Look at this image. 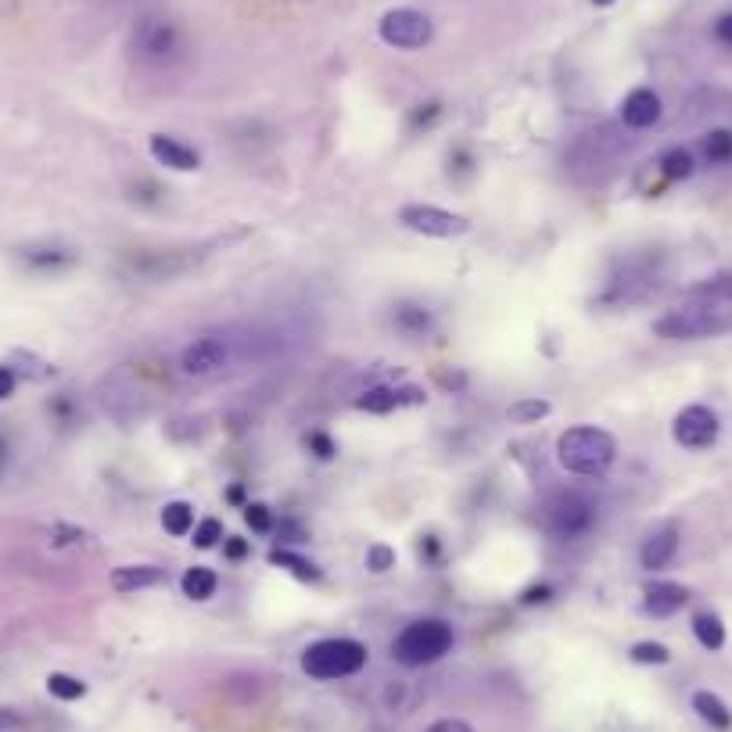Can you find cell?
<instances>
[{
  "label": "cell",
  "instance_id": "obj_1",
  "mask_svg": "<svg viewBox=\"0 0 732 732\" xmlns=\"http://www.w3.org/2000/svg\"><path fill=\"white\" fill-rule=\"evenodd\" d=\"M729 327H732V273H722V277L693 287V291L682 295V301H675L654 323L657 335L671 341L714 338Z\"/></svg>",
  "mask_w": 732,
  "mask_h": 732
},
{
  "label": "cell",
  "instance_id": "obj_2",
  "mask_svg": "<svg viewBox=\"0 0 732 732\" xmlns=\"http://www.w3.org/2000/svg\"><path fill=\"white\" fill-rule=\"evenodd\" d=\"M556 459L560 467L571 474H582V478H596V474L607 470L617 459V442L611 431L603 427H567L564 435L556 438Z\"/></svg>",
  "mask_w": 732,
  "mask_h": 732
},
{
  "label": "cell",
  "instance_id": "obj_3",
  "mask_svg": "<svg viewBox=\"0 0 732 732\" xmlns=\"http://www.w3.org/2000/svg\"><path fill=\"white\" fill-rule=\"evenodd\" d=\"M129 54L137 57L140 65L162 68L172 65L183 54V33L180 25L162 11H148L140 14L137 25L129 29Z\"/></svg>",
  "mask_w": 732,
  "mask_h": 732
},
{
  "label": "cell",
  "instance_id": "obj_4",
  "mask_svg": "<svg viewBox=\"0 0 732 732\" xmlns=\"http://www.w3.org/2000/svg\"><path fill=\"white\" fill-rule=\"evenodd\" d=\"M596 521H600V510L593 496L579 492V488L553 492L542 507V528L550 531L553 539H564V542L585 539L588 531L596 528Z\"/></svg>",
  "mask_w": 732,
  "mask_h": 732
},
{
  "label": "cell",
  "instance_id": "obj_5",
  "mask_svg": "<svg viewBox=\"0 0 732 732\" xmlns=\"http://www.w3.org/2000/svg\"><path fill=\"white\" fill-rule=\"evenodd\" d=\"M453 650V628L438 622V617H424V622L406 625L392 643V657L406 668L435 665Z\"/></svg>",
  "mask_w": 732,
  "mask_h": 732
},
{
  "label": "cell",
  "instance_id": "obj_6",
  "mask_svg": "<svg viewBox=\"0 0 732 732\" xmlns=\"http://www.w3.org/2000/svg\"><path fill=\"white\" fill-rule=\"evenodd\" d=\"M241 356H244V344L237 338L205 335L180 352V370L194 381H212V378H223L226 370H234L241 363Z\"/></svg>",
  "mask_w": 732,
  "mask_h": 732
},
{
  "label": "cell",
  "instance_id": "obj_7",
  "mask_svg": "<svg viewBox=\"0 0 732 732\" xmlns=\"http://www.w3.org/2000/svg\"><path fill=\"white\" fill-rule=\"evenodd\" d=\"M367 665V646L356 639H320L301 654V671L312 679H349Z\"/></svg>",
  "mask_w": 732,
  "mask_h": 732
},
{
  "label": "cell",
  "instance_id": "obj_8",
  "mask_svg": "<svg viewBox=\"0 0 732 732\" xmlns=\"http://www.w3.org/2000/svg\"><path fill=\"white\" fill-rule=\"evenodd\" d=\"M378 33H381V40L388 43V47H395V51H421L431 43V36H435V25H431V19L424 11L395 8V11L381 14Z\"/></svg>",
  "mask_w": 732,
  "mask_h": 732
},
{
  "label": "cell",
  "instance_id": "obj_9",
  "mask_svg": "<svg viewBox=\"0 0 732 732\" xmlns=\"http://www.w3.org/2000/svg\"><path fill=\"white\" fill-rule=\"evenodd\" d=\"M399 223L413 230V234H424V237H459L467 234L470 223L467 215H456V212H445L438 205H406L399 212Z\"/></svg>",
  "mask_w": 732,
  "mask_h": 732
},
{
  "label": "cell",
  "instance_id": "obj_10",
  "mask_svg": "<svg viewBox=\"0 0 732 732\" xmlns=\"http://www.w3.org/2000/svg\"><path fill=\"white\" fill-rule=\"evenodd\" d=\"M671 438L682 449H711L718 438V416L708 406H686L671 424Z\"/></svg>",
  "mask_w": 732,
  "mask_h": 732
},
{
  "label": "cell",
  "instance_id": "obj_11",
  "mask_svg": "<svg viewBox=\"0 0 732 732\" xmlns=\"http://www.w3.org/2000/svg\"><path fill=\"white\" fill-rule=\"evenodd\" d=\"M689 603V588L679 582H650L643 588V611L650 617H671Z\"/></svg>",
  "mask_w": 732,
  "mask_h": 732
},
{
  "label": "cell",
  "instance_id": "obj_12",
  "mask_svg": "<svg viewBox=\"0 0 732 732\" xmlns=\"http://www.w3.org/2000/svg\"><path fill=\"white\" fill-rule=\"evenodd\" d=\"M660 119V97L650 86H636L625 100H622V123L632 129H650Z\"/></svg>",
  "mask_w": 732,
  "mask_h": 732
},
{
  "label": "cell",
  "instance_id": "obj_13",
  "mask_svg": "<svg viewBox=\"0 0 732 732\" xmlns=\"http://www.w3.org/2000/svg\"><path fill=\"white\" fill-rule=\"evenodd\" d=\"M151 158H155L158 166L177 169V172H191V169L201 166V158H198L194 148H187V144L172 140V137H166V134H155V137H151Z\"/></svg>",
  "mask_w": 732,
  "mask_h": 732
},
{
  "label": "cell",
  "instance_id": "obj_14",
  "mask_svg": "<svg viewBox=\"0 0 732 732\" xmlns=\"http://www.w3.org/2000/svg\"><path fill=\"white\" fill-rule=\"evenodd\" d=\"M675 553H679V531H675V528H660V531H654V535L643 542L639 564H643L646 571H660V567L671 564Z\"/></svg>",
  "mask_w": 732,
  "mask_h": 732
},
{
  "label": "cell",
  "instance_id": "obj_15",
  "mask_svg": "<svg viewBox=\"0 0 732 732\" xmlns=\"http://www.w3.org/2000/svg\"><path fill=\"white\" fill-rule=\"evenodd\" d=\"M22 258L29 269L54 273V269H68L79 255L65 248V244H33V248H22Z\"/></svg>",
  "mask_w": 732,
  "mask_h": 732
},
{
  "label": "cell",
  "instance_id": "obj_16",
  "mask_svg": "<svg viewBox=\"0 0 732 732\" xmlns=\"http://www.w3.org/2000/svg\"><path fill=\"white\" fill-rule=\"evenodd\" d=\"M162 582H166V571L155 564H129V567L112 571V585L119 588V593H137V588H151Z\"/></svg>",
  "mask_w": 732,
  "mask_h": 732
},
{
  "label": "cell",
  "instance_id": "obj_17",
  "mask_svg": "<svg viewBox=\"0 0 732 732\" xmlns=\"http://www.w3.org/2000/svg\"><path fill=\"white\" fill-rule=\"evenodd\" d=\"M693 711H697L711 729H718V732L732 729V711L725 708L722 697L711 693V689H700V693H693Z\"/></svg>",
  "mask_w": 732,
  "mask_h": 732
},
{
  "label": "cell",
  "instance_id": "obj_18",
  "mask_svg": "<svg viewBox=\"0 0 732 732\" xmlns=\"http://www.w3.org/2000/svg\"><path fill=\"white\" fill-rule=\"evenodd\" d=\"M693 636H697V643L703 646V650H722L725 646V625H722V617L718 614H697L693 617Z\"/></svg>",
  "mask_w": 732,
  "mask_h": 732
},
{
  "label": "cell",
  "instance_id": "obj_19",
  "mask_svg": "<svg viewBox=\"0 0 732 732\" xmlns=\"http://www.w3.org/2000/svg\"><path fill=\"white\" fill-rule=\"evenodd\" d=\"M215 574L209 571V567H191V571H183V579H180V588H183V596L187 600H209V596H215Z\"/></svg>",
  "mask_w": 732,
  "mask_h": 732
},
{
  "label": "cell",
  "instance_id": "obj_20",
  "mask_svg": "<svg viewBox=\"0 0 732 732\" xmlns=\"http://www.w3.org/2000/svg\"><path fill=\"white\" fill-rule=\"evenodd\" d=\"M700 155L708 158L711 166L732 162V129H711V134L700 140Z\"/></svg>",
  "mask_w": 732,
  "mask_h": 732
},
{
  "label": "cell",
  "instance_id": "obj_21",
  "mask_svg": "<svg viewBox=\"0 0 732 732\" xmlns=\"http://www.w3.org/2000/svg\"><path fill=\"white\" fill-rule=\"evenodd\" d=\"M162 528L169 531V535H177V539H183L187 531H194V507H191V502H166Z\"/></svg>",
  "mask_w": 732,
  "mask_h": 732
},
{
  "label": "cell",
  "instance_id": "obj_22",
  "mask_svg": "<svg viewBox=\"0 0 732 732\" xmlns=\"http://www.w3.org/2000/svg\"><path fill=\"white\" fill-rule=\"evenodd\" d=\"M542 416H550V402H545V399H517L513 406L507 410V421L521 424V427L539 424Z\"/></svg>",
  "mask_w": 732,
  "mask_h": 732
},
{
  "label": "cell",
  "instance_id": "obj_23",
  "mask_svg": "<svg viewBox=\"0 0 732 732\" xmlns=\"http://www.w3.org/2000/svg\"><path fill=\"white\" fill-rule=\"evenodd\" d=\"M269 564L287 567L291 574H298L301 582H316V579H320V567L309 564L306 556H298V553H291V550H273V553H269Z\"/></svg>",
  "mask_w": 732,
  "mask_h": 732
},
{
  "label": "cell",
  "instance_id": "obj_24",
  "mask_svg": "<svg viewBox=\"0 0 732 732\" xmlns=\"http://www.w3.org/2000/svg\"><path fill=\"white\" fill-rule=\"evenodd\" d=\"M693 155H689L686 148H671V151H665L660 155V172H665L668 180H686V177H693Z\"/></svg>",
  "mask_w": 732,
  "mask_h": 732
},
{
  "label": "cell",
  "instance_id": "obj_25",
  "mask_svg": "<svg viewBox=\"0 0 732 732\" xmlns=\"http://www.w3.org/2000/svg\"><path fill=\"white\" fill-rule=\"evenodd\" d=\"M356 406L367 413H392L399 410V395H395V388H370L363 399H356Z\"/></svg>",
  "mask_w": 732,
  "mask_h": 732
},
{
  "label": "cell",
  "instance_id": "obj_26",
  "mask_svg": "<svg viewBox=\"0 0 732 732\" xmlns=\"http://www.w3.org/2000/svg\"><path fill=\"white\" fill-rule=\"evenodd\" d=\"M395 323L406 330V335H424V330L431 327V312L424 306H399Z\"/></svg>",
  "mask_w": 732,
  "mask_h": 732
},
{
  "label": "cell",
  "instance_id": "obj_27",
  "mask_svg": "<svg viewBox=\"0 0 732 732\" xmlns=\"http://www.w3.org/2000/svg\"><path fill=\"white\" fill-rule=\"evenodd\" d=\"M47 689H51V697H57V700H79L86 693V686L79 679H72V675H62V671L51 675Z\"/></svg>",
  "mask_w": 732,
  "mask_h": 732
},
{
  "label": "cell",
  "instance_id": "obj_28",
  "mask_svg": "<svg viewBox=\"0 0 732 732\" xmlns=\"http://www.w3.org/2000/svg\"><path fill=\"white\" fill-rule=\"evenodd\" d=\"M628 657L636 660V665H668L671 660L668 646H660V643H636Z\"/></svg>",
  "mask_w": 732,
  "mask_h": 732
},
{
  "label": "cell",
  "instance_id": "obj_29",
  "mask_svg": "<svg viewBox=\"0 0 732 732\" xmlns=\"http://www.w3.org/2000/svg\"><path fill=\"white\" fill-rule=\"evenodd\" d=\"M220 539H223V524L215 521V517L198 521V528H194V545H198V550H212V545H220Z\"/></svg>",
  "mask_w": 732,
  "mask_h": 732
},
{
  "label": "cell",
  "instance_id": "obj_30",
  "mask_svg": "<svg viewBox=\"0 0 732 732\" xmlns=\"http://www.w3.org/2000/svg\"><path fill=\"white\" fill-rule=\"evenodd\" d=\"M367 567L373 574H384L388 567H395V550H392V545H370V550H367Z\"/></svg>",
  "mask_w": 732,
  "mask_h": 732
},
{
  "label": "cell",
  "instance_id": "obj_31",
  "mask_svg": "<svg viewBox=\"0 0 732 732\" xmlns=\"http://www.w3.org/2000/svg\"><path fill=\"white\" fill-rule=\"evenodd\" d=\"M244 521H248L252 531H269L273 513H269V507H263V502H248V507H244Z\"/></svg>",
  "mask_w": 732,
  "mask_h": 732
},
{
  "label": "cell",
  "instance_id": "obj_32",
  "mask_svg": "<svg viewBox=\"0 0 732 732\" xmlns=\"http://www.w3.org/2000/svg\"><path fill=\"white\" fill-rule=\"evenodd\" d=\"M306 445H309V449H312L316 456H320V459H330V456L338 453V449H335V442H330V438L323 435V431H312V435L306 438Z\"/></svg>",
  "mask_w": 732,
  "mask_h": 732
},
{
  "label": "cell",
  "instance_id": "obj_33",
  "mask_svg": "<svg viewBox=\"0 0 732 732\" xmlns=\"http://www.w3.org/2000/svg\"><path fill=\"white\" fill-rule=\"evenodd\" d=\"M424 732H474L464 718H442V722H435V725H427Z\"/></svg>",
  "mask_w": 732,
  "mask_h": 732
},
{
  "label": "cell",
  "instance_id": "obj_34",
  "mask_svg": "<svg viewBox=\"0 0 732 732\" xmlns=\"http://www.w3.org/2000/svg\"><path fill=\"white\" fill-rule=\"evenodd\" d=\"M714 36L722 40V43H729V47H732V11H725L722 19L714 22Z\"/></svg>",
  "mask_w": 732,
  "mask_h": 732
},
{
  "label": "cell",
  "instance_id": "obj_35",
  "mask_svg": "<svg viewBox=\"0 0 732 732\" xmlns=\"http://www.w3.org/2000/svg\"><path fill=\"white\" fill-rule=\"evenodd\" d=\"M14 384H19V378H14L11 367H0V399H11Z\"/></svg>",
  "mask_w": 732,
  "mask_h": 732
},
{
  "label": "cell",
  "instance_id": "obj_36",
  "mask_svg": "<svg viewBox=\"0 0 732 732\" xmlns=\"http://www.w3.org/2000/svg\"><path fill=\"white\" fill-rule=\"evenodd\" d=\"M223 553H226L230 560L248 556V542H244V539H226V542H223Z\"/></svg>",
  "mask_w": 732,
  "mask_h": 732
},
{
  "label": "cell",
  "instance_id": "obj_37",
  "mask_svg": "<svg viewBox=\"0 0 732 732\" xmlns=\"http://www.w3.org/2000/svg\"><path fill=\"white\" fill-rule=\"evenodd\" d=\"M542 600H550V588L545 585H535V588H528L524 593V603H542Z\"/></svg>",
  "mask_w": 732,
  "mask_h": 732
},
{
  "label": "cell",
  "instance_id": "obj_38",
  "mask_svg": "<svg viewBox=\"0 0 732 732\" xmlns=\"http://www.w3.org/2000/svg\"><path fill=\"white\" fill-rule=\"evenodd\" d=\"M596 8H607V4H614V0H593Z\"/></svg>",
  "mask_w": 732,
  "mask_h": 732
},
{
  "label": "cell",
  "instance_id": "obj_39",
  "mask_svg": "<svg viewBox=\"0 0 732 732\" xmlns=\"http://www.w3.org/2000/svg\"><path fill=\"white\" fill-rule=\"evenodd\" d=\"M4 725H8V714H0V729H4Z\"/></svg>",
  "mask_w": 732,
  "mask_h": 732
}]
</instances>
